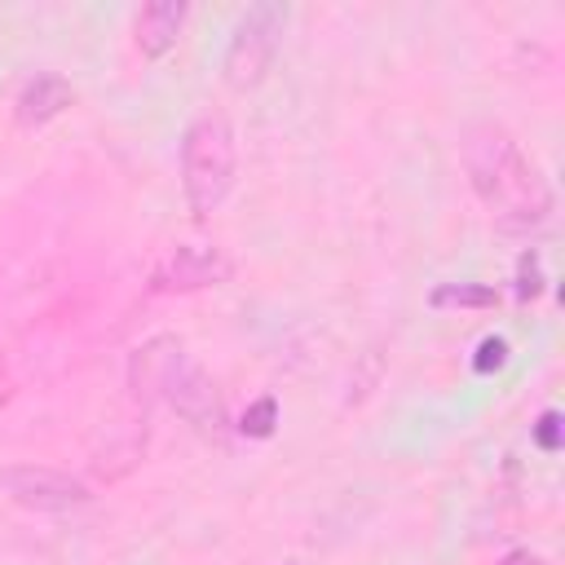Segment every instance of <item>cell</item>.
Instances as JSON below:
<instances>
[{"label":"cell","mask_w":565,"mask_h":565,"mask_svg":"<svg viewBox=\"0 0 565 565\" xmlns=\"http://www.w3.org/2000/svg\"><path fill=\"white\" fill-rule=\"evenodd\" d=\"M463 172L477 190V199L490 207L499 230H539L552 216V190L539 177V168L521 154L508 128L499 124H472L459 146Z\"/></svg>","instance_id":"1"},{"label":"cell","mask_w":565,"mask_h":565,"mask_svg":"<svg viewBox=\"0 0 565 565\" xmlns=\"http://www.w3.org/2000/svg\"><path fill=\"white\" fill-rule=\"evenodd\" d=\"M132 393L137 397H163L181 419H190L194 428L212 433L221 428V397L216 384L207 380V371L199 362H190L185 344L177 335H154L132 353L128 366Z\"/></svg>","instance_id":"2"},{"label":"cell","mask_w":565,"mask_h":565,"mask_svg":"<svg viewBox=\"0 0 565 565\" xmlns=\"http://www.w3.org/2000/svg\"><path fill=\"white\" fill-rule=\"evenodd\" d=\"M234 168H238V146L230 119L221 110H203L199 119H190L181 137V190L199 221H207L225 203L234 185Z\"/></svg>","instance_id":"3"},{"label":"cell","mask_w":565,"mask_h":565,"mask_svg":"<svg viewBox=\"0 0 565 565\" xmlns=\"http://www.w3.org/2000/svg\"><path fill=\"white\" fill-rule=\"evenodd\" d=\"M282 22H287V9H282V4H269V0L252 4V9L238 18V26H234V35H230V44H225V57H221L225 84H230L234 93H247V88H256V84L265 79L269 62H274V53H278Z\"/></svg>","instance_id":"4"},{"label":"cell","mask_w":565,"mask_h":565,"mask_svg":"<svg viewBox=\"0 0 565 565\" xmlns=\"http://www.w3.org/2000/svg\"><path fill=\"white\" fill-rule=\"evenodd\" d=\"M0 490L31 508V512H71V508H84L93 494L84 481H75L71 472H57V468H44V463H9L0 468Z\"/></svg>","instance_id":"5"},{"label":"cell","mask_w":565,"mask_h":565,"mask_svg":"<svg viewBox=\"0 0 565 565\" xmlns=\"http://www.w3.org/2000/svg\"><path fill=\"white\" fill-rule=\"evenodd\" d=\"M230 278V260L221 247L212 243H181L172 247L154 274H150V291H199V287H216Z\"/></svg>","instance_id":"6"},{"label":"cell","mask_w":565,"mask_h":565,"mask_svg":"<svg viewBox=\"0 0 565 565\" xmlns=\"http://www.w3.org/2000/svg\"><path fill=\"white\" fill-rule=\"evenodd\" d=\"M71 102H75V88H71L62 75L44 71V75H35V79L22 84V93H18V102H13V119H18L22 128H40V124L57 119Z\"/></svg>","instance_id":"7"},{"label":"cell","mask_w":565,"mask_h":565,"mask_svg":"<svg viewBox=\"0 0 565 565\" xmlns=\"http://www.w3.org/2000/svg\"><path fill=\"white\" fill-rule=\"evenodd\" d=\"M181 22H185V4L181 0H150L137 13V49L146 57H163L177 44Z\"/></svg>","instance_id":"8"},{"label":"cell","mask_w":565,"mask_h":565,"mask_svg":"<svg viewBox=\"0 0 565 565\" xmlns=\"http://www.w3.org/2000/svg\"><path fill=\"white\" fill-rule=\"evenodd\" d=\"M433 309H446V305H459V309H494L499 305V291L486 287V282H441L433 287Z\"/></svg>","instance_id":"9"},{"label":"cell","mask_w":565,"mask_h":565,"mask_svg":"<svg viewBox=\"0 0 565 565\" xmlns=\"http://www.w3.org/2000/svg\"><path fill=\"white\" fill-rule=\"evenodd\" d=\"M274 424H278V402H274V397H260V402H252V406L243 411L238 433H243V437H269Z\"/></svg>","instance_id":"10"},{"label":"cell","mask_w":565,"mask_h":565,"mask_svg":"<svg viewBox=\"0 0 565 565\" xmlns=\"http://www.w3.org/2000/svg\"><path fill=\"white\" fill-rule=\"evenodd\" d=\"M539 291H543L539 252H521V256H516V300H534Z\"/></svg>","instance_id":"11"},{"label":"cell","mask_w":565,"mask_h":565,"mask_svg":"<svg viewBox=\"0 0 565 565\" xmlns=\"http://www.w3.org/2000/svg\"><path fill=\"white\" fill-rule=\"evenodd\" d=\"M503 362H508V340H503V335H486V340L477 344L472 371H477V375H490V371H499Z\"/></svg>","instance_id":"12"},{"label":"cell","mask_w":565,"mask_h":565,"mask_svg":"<svg viewBox=\"0 0 565 565\" xmlns=\"http://www.w3.org/2000/svg\"><path fill=\"white\" fill-rule=\"evenodd\" d=\"M534 441L543 450H561V411H543L534 424Z\"/></svg>","instance_id":"13"},{"label":"cell","mask_w":565,"mask_h":565,"mask_svg":"<svg viewBox=\"0 0 565 565\" xmlns=\"http://www.w3.org/2000/svg\"><path fill=\"white\" fill-rule=\"evenodd\" d=\"M499 565H543V556H534V552H525V547H516V552H508Z\"/></svg>","instance_id":"14"},{"label":"cell","mask_w":565,"mask_h":565,"mask_svg":"<svg viewBox=\"0 0 565 565\" xmlns=\"http://www.w3.org/2000/svg\"><path fill=\"white\" fill-rule=\"evenodd\" d=\"M9 393H13V380H9V371H4V353H0V406L9 402Z\"/></svg>","instance_id":"15"},{"label":"cell","mask_w":565,"mask_h":565,"mask_svg":"<svg viewBox=\"0 0 565 565\" xmlns=\"http://www.w3.org/2000/svg\"><path fill=\"white\" fill-rule=\"evenodd\" d=\"M282 565H296V561H282Z\"/></svg>","instance_id":"16"}]
</instances>
